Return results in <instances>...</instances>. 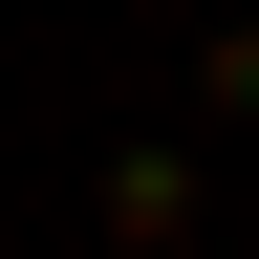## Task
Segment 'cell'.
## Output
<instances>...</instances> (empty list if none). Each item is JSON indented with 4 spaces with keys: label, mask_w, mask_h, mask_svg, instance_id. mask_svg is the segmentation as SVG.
Listing matches in <instances>:
<instances>
[{
    "label": "cell",
    "mask_w": 259,
    "mask_h": 259,
    "mask_svg": "<svg viewBox=\"0 0 259 259\" xmlns=\"http://www.w3.org/2000/svg\"><path fill=\"white\" fill-rule=\"evenodd\" d=\"M108 238H130V259H173V238H194V173H173V151H130V173H108Z\"/></svg>",
    "instance_id": "obj_1"
},
{
    "label": "cell",
    "mask_w": 259,
    "mask_h": 259,
    "mask_svg": "<svg viewBox=\"0 0 259 259\" xmlns=\"http://www.w3.org/2000/svg\"><path fill=\"white\" fill-rule=\"evenodd\" d=\"M194 87H216V108H259V22H216V65H194Z\"/></svg>",
    "instance_id": "obj_2"
}]
</instances>
